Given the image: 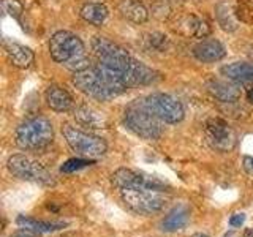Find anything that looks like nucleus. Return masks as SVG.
Returning <instances> with one entry per match:
<instances>
[{
    "mask_svg": "<svg viewBox=\"0 0 253 237\" xmlns=\"http://www.w3.org/2000/svg\"><path fill=\"white\" fill-rule=\"evenodd\" d=\"M54 139L52 123L43 116L27 118L16 130V144L22 150H42Z\"/></svg>",
    "mask_w": 253,
    "mask_h": 237,
    "instance_id": "3",
    "label": "nucleus"
},
{
    "mask_svg": "<svg viewBox=\"0 0 253 237\" xmlns=\"http://www.w3.org/2000/svg\"><path fill=\"white\" fill-rule=\"evenodd\" d=\"M2 8H3V11L6 14L13 16V18L18 19V21H19L21 14L24 11V6H22V3L19 2V0H3V2H2Z\"/></svg>",
    "mask_w": 253,
    "mask_h": 237,
    "instance_id": "27",
    "label": "nucleus"
},
{
    "mask_svg": "<svg viewBox=\"0 0 253 237\" xmlns=\"http://www.w3.org/2000/svg\"><path fill=\"white\" fill-rule=\"evenodd\" d=\"M193 55L196 57V60L211 63V62H218L223 59L226 55V49L218 40H203V41L195 44Z\"/></svg>",
    "mask_w": 253,
    "mask_h": 237,
    "instance_id": "15",
    "label": "nucleus"
},
{
    "mask_svg": "<svg viewBox=\"0 0 253 237\" xmlns=\"http://www.w3.org/2000/svg\"><path fill=\"white\" fill-rule=\"evenodd\" d=\"M244 169L253 174V157H244Z\"/></svg>",
    "mask_w": 253,
    "mask_h": 237,
    "instance_id": "30",
    "label": "nucleus"
},
{
    "mask_svg": "<svg viewBox=\"0 0 253 237\" xmlns=\"http://www.w3.org/2000/svg\"><path fill=\"white\" fill-rule=\"evenodd\" d=\"M49 52L55 62L75 73L90 67L89 57L85 54V46L81 38L68 30H59L51 37Z\"/></svg>",
    "mask_w": 253,
    "mask_h": 237,
    "instance_id": "2",
    "label": "nucleus"
},
{
    "mask_svg": "<svg viewBox=\"0 0 253 237\" xmlns=\"http://www.w3.org/2000/svg\"><path fill=\"white\" fill-rule=\"evenodd\" d=\"M163 193L165 192H162V190H154V188L121 190L124 202L128 205L131 210L138 212V213H144V215L157 213L165 207L166 198Z\"/></svg>",
    "mask_w": 253,
    "mask_h": 237,
    "instance_id": "4",
    "label": "nucleus"
},
{
    "mask_svg": "<svg viewBox=\"0 0 253 237\" xmlns=\"http://www.w3.org/2000/svg\"><path fill=\"white\" fill-rule=\"evenodd\" d=\"M188 218H190L188 209L185 205H177V207H174L162 221V229L168 233L179 231V229H182L188 223Z\"/></svg>",
    "mask_w": 253,
    "mask_h": 237,
    "instance_id": "21",
    "label": "nucleus"
},
{
    "mask_svg": "<svg viewBox=\"0 0 253 237\" xmlns=\"http://www.w3.org/2000/svg\"><path fill=\"white\" fill-rule=\"evenodd\" d=\"M146 43L150 49H154L157 52H165L169 47V38L165 34H160V32H152V34L146 35Z\"/></svg>",
    "mask_w": 253,
    "mask_h": 237,
    "instance_id": "24",
    "label": "nucleus"
},
{
    "mask_svg": "<svg viewBox=\"0 0 253 237\" xmlns=\"http://www.w3.org/2000/svg\"><path fill=\"white\" fill-rule=\"evenodd\" d=\"M176 32H179L184 37H196V38H206L211 34V26L204 19L198 18L195 14H188L184 18L177 19L176 22Z\"/></svg>",
    "mask_w": 253,
    "mask_h": 237,
    "instance_id": "14",
    "label": "nucleus"
},
{
    "mask_svg": "<svg viewBox=\"0 0 253 237\" xmlns=\"http://www.w3.org/2000/svg\"><path fill=\"white\" fill-rule=\"evenodd\" d=\"M208 92L213 98L221 103H236L242 97V90L239 89L237 82L233 81H218V79H212L208 84Z\"/></svg>",
    "mask_w": 253,
    "mask_h": 237,
    "instance_id": "12",
    "label": "nucleus"
},
{
    "mask_svg": "<svg viewBox=\"0 0 253 237\" xmlns=\"http://www.w3.org/2000/svg\"><path fill=\"white\" fill-rule=\"evenodd\" d=\"M38 234L30 231V229H26V228H21L19 231H16L14 234H11L10 237H37Z\"/></svg>",
    "mask_w": 253,
    "mask_h": 237,
    "instance_id": "29",
    "label": "nucleus"
},
{
    "mask_svg": "<svg viewBox=\"0 0 253 237\" xmlns=\"http://www.w3.org/2000/svg\"><path fill=\"white\" fill-rule=\"evenodd\" d=\"M3 49H5L8 60H10L11 65H14V67L29 68L32 63H34V59H35L34 51L27 46L19 44V43L13 41V40L5 38L3 40Z\"/></svg>",
    "mask_w": 253,
    "mask_h": 237,
    "instance_id": "13",
    "label": "nucleus"
},
{
    "mask_svg": "<svg viewBox=\"0 0 253 237\" xmlns=\"http://www.w3.org/2000/svg\"><path fill=\"white\" fill-rule=\"evenodd\" d=\"M206 138L213 149L221 150V152H228L236 144V134L233 128L221 118L208 120V123H206Z\"/></svg>",
    "mask_w": 253,
    "mask_h": 237,
    "instance_id": "10",
    "label": "nucleus"
},
{
    "mask_svg": "<svg viewBox=\"0 0 253 237\" xmlns=\"http://www.w3.org/2000/svg\"><path fill=\"white\" fill-rule=\"evenodd\" d=\"M46 103L55 113H67L73 106V100H71L70 93L60 85H49L46 90Z\"/></svg>",
    "mask_w": 253,
    "mask_h": 237,
    "instance_id": "17",
    "label": "nucleus"
},
{
    "mask_svg": "<svg viewBox=\"0 0 253 237\" xmlns=\"http://www.w3.org/2000/svg\"><path fill=\"white\" fill-rule=\"evenodd\" d=\"M92 51L97 57V63L117 71L128 89L154 84L160 79L158 71L133 59L128 51H125L122 46L105 37H95L92 40Z\"/></svg>",
    "mask_w": 253,
    "mask_h": 237,
    "instance_id": "1",
    "label": "nucleus"
},
{
    "mask_svg": "<svg viewBox=\"0 0 253 237\" xmlns=\"http://www.w3.org/2000/svg\"><path fill=\"white\" fill-rule=\"evenodd\" d=\"M8 171H10L13 176L19 177L22 180H29V182H35V184H42V185H54V179L52 174L47 171L42 163H38L32 158L26 155H11L8 158Z\"/></svg>",
    "mask_w": 253,
    "mask_h": 237,
    "instance_id": "9",
    "label": "nucleus"
},
{
    "mask_svg": "<svg viewBox=\"0 0 253 237\" xmlns=\"http://www.w3.org/2000/svg\"><path fill=\"white\" fill-rule=\"evenodd\" d=\"M62 133L65 136L68 146L75 150L76 154L89 158H98L106 154V142L103 138L95 136L92 133L78 130L71 125H63Z\"/></svg>",
    "mask_w": 253,
    "mask_h": 237,
    "instance_id": "7",
    "label": "nucleus"
},
{
    "mask_svg": "<svg viewBox=\"0 0 253 237\" xmlns=\"http://www.w3.org/2000/svg\"><path fill=\"white\" fill-rule=\"evenodd\" d=\"M244 221H245L244 213H234V215H231V218H229V225L231 226H242Z\"/></svg>",
    "mask_w": 253,
    "mask_h": 237,
    "instance_id": "28",
    "label": "nucleus"
},
{
    "mask_svg": "<svg viewBox=\"0 0 253 237\" xmlns=\"http://www.w3.org/2000/svg\"><path fill=\"white\" fill-rule=\"evenodd\" d=\"M158 120L160 118H157L152 113H149L139 103L125 111V125L134 134L149 141H155L162 136V126Z\"/></svg>",
    "mask_w": 253,
    "mask_h": 237,
    "instance_id": "8",
    "label": "nucleus"
},
{
    "mask_svg": "<svg viewBox=\"0 0 253 237\" xmlns=\"http://www.w3.org/2000/svg\"><path fill=\"white\" fill-rule=\"evenodd\" d=\"M139 105L166 123H177L185 114L182 103L168 93H150L141 100Z\"/></svg>",
    "mask_w": 253,
    "mask_h": 237,
    "instance_id": "5",
    "label": "nucleus"
},
{
    "mask_svg": "<svg viewBox=\"0 0 253 237\" xmlns=\"http://www.w3.org/2000/svg\"><path fill=\"white\" fill-rule=\"evenodd\" d=\"M215 16H217V21L220 24V27L223 30L234 32L237 29V19H236L237 16L228 2H220L215 6Z\"/></svg>",
    "mask_w": 253,
    "mask_h": 237,
    "instance_id": "22",
    "label": "nucleus"
},
{
    "mask_svg": "<svg viewBox=\"0 0 253 237\" xmlns=\"http://www.w3.org/2000/svg\"><path fill=\"white\" fill-rule=\"evenodd\" d=\"M75 118L78 123L89 126V128H106V125H108V120H106V117L103 116V113H100V111H97L89 105L78 106L75 111Z\"/></svg>",
    "mask_w": 253,
    "mask_h": 237,
    "instance_id": "19",
    "label": "nucleus"
},
{
    "mask_svg": "<svg viewBox=\"0 0 253 237\" xmlns=\"http://www.w3.org/2000/svg\"><path fill=\"white\" fill-rule=\"evenodd\" d=\"M90 164H92L90 160H84V158H70V160H67L62 164L60 171L65 172V174H70V172H76L79 169H84Z\"/></svg>",
    "mask_w": 253,
    "mask_h": 237,
    "instance_id": "26",
    "label": "nucleus"
},
{
    "mask_svg": "<svg viewBox=\"0 0 253 237\" xmlns=\"http://www.w3.org/2000/svg\"><path fill=\"white\" fill-rule=\"evenodd\" d=\"M247 101H249V103H252V105H253V87H252V89H249V90H247Z\"/></svg>",
    "mask_w": 253,
    "mask_h": 237,
    "instance_id": "31",
    "label": "nucleus"
},
{
    "mask_svg": "<svg viewBox=\"0 0 253 237\" xmlns=\"http://www.w3.org/2000/svg\"><path fill=\"white\" fill-rule=\"evenodd\" d=\"M73 84L87 97L97 101H109L119 95L106 84V81L100 75L97 67H89L85 70L76 71L73 76Z\"/></svg>",
    "mask_w": 253,
    "mask_h": 237,
    "instance_id": "6",
    "label": "nucleus"
},
{
    "mask_svg": "<svg viewBox=\"0 0 253 237\" xmlns=\"http://www.w3.org/2000/svg\"><path fill=\"white\" fill-rule=\"evenodd\" d=\"M221 75L226 79L237 84H250L253 82V63L249 62H234L221 67Z\"/></svg>",
    "mask_w": 253,
    "mask_h": 237,
    "instance_id": "16",
    "label": "nucleus"
},
{
    "mask_svg": "<svg viewBox=\"0 0 253 237\" xmlns=\"http://www.w3.org/2000/svg\"><path fill=\"white\" fill-rule=\"evenodd\" d=\"M236 16L244 22H253V0H237Z\"/></svg>",
    "mask_w": 253,
    "mask_h": 237,
    "instance_id": "25",
    "label": "nucleus"
},
{
    "mask_svg": "<svg viewBox=\"0 0 253 237\" xmlns=\"http://www.w3.org/2000/svg\"><path fill=\"white\" fill-rule=\"evenodd\" d=\"M16 223H18L19 228L30 229V231H34L37 234L54 233V231H57V229L63 228L62 223H47V221H38V220H34V218H27V217H24V215L18 217Z\"/></svg>",
    "mask_w": 253,
    "mask_h": 237,
    "instance_id": "23",
    "label": "nucleus"
},
{
    "mask_svg": "<svg viewBox=\"0 0 253 237\" xmlns=\"http://www.w3.org/2000/svg\"><path fill=\"white\" fill-rule=\"evenodd\" d=\"M79 14H81V18L85 21L92 24V26H103V24L106 22L108 16H109V11L106 5L103 3H97V2H90V3H85L83 5L81 11H79Z\"/></svg>",
    "mask_w": 253,
    "mask_h": 237,
    "instance_id": "20",
    "label": "nucleus"
},
{
    "mask_svg": "<svg viewBox=\"0 0 253 237\" xmlns=\"http://www.w3.org/2000/svg\"><path fill=\"white\" fill-rule=\"evenodd\" d=\"M117 10L125 19L134 24H144L149 19V11L141 0H121Z\"/></svg>",
    "mask_w": 253,
    "mask_h": 237,
    "instance_id": "18",
    "label": "nucleus"
},
{
    "mask_svg": "<svg viewBox=\"0 0 253 237\" xmlns=\"http://www.w3.org/2000/svg\"><path fill=\"white\" fill-rule=\"evenodd\" d=\"M113 184L119 190H125V188H154V190H162L166 192L165 185L162 182H158L157 179L152 177H146L142 174H138L131 169H125L121 168L113 174Z\"/></svg>",
    "mask_w": 253,
    "mask_h": 237,
    "instance_id": "11",
    "label": "nucleus"
}]
</instances>
